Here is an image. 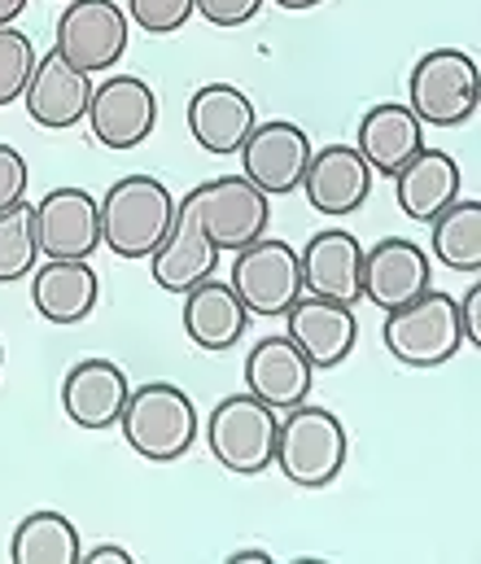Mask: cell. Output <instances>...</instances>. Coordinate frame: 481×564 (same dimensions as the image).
Wrapping results in <instances>:
<instances>
[{"label": "cell", "instance_id": "obj_7", "mask_svg": "<svg viewBox=\"0 0 481 564\" xmlns=\"http://www.w3.org/2000/svg\"><path fill=\"white\" fill-rule=\"evenodd\" d=\"M412 115L434 128H456L478 110V62L460 48H434L412 70Z\"/></svg>", "mask_w": 481, "mask_h": 564}, {"label": "cell", "instance_id": "obj_23", "mask_svg": "<svg viewBox=\"0 0 481 564\" xmlns=\"http://www.w3.org/2000/svg\"><path fill=\"white\" fill-rule=\"evenodd\" d=\"M245 324H250V311L228 281L210 276L184 293V333L201 350H232L245 337Z\"/></svg>", "mask_w": 481, "mask_h": 564}, {"label": "cell", "instance_id": "obj_12", "mask_svg": "<svg viewBox=\"0 0 481 564\" xmlns=\"http://www.w3.org/2000/svg\"><path fill=\"white\" fill-rule=\"evenodd\" d=\"M241 162H245V180L259 184L263 193H294L303 188V175H307V162H311V141L298 123H263L254 128L245 144L237 149Z\"/></svg>", "mask_w": 481, "mask_h": 564}, {"label": "cell", "instance_id": "obj_4", "mask_svg": "<svg viewBox=\"0 0 481 564\" xmlns=\"http://www.w3.org/2000/svg\"><path fill=\"white\" fill-rule=\"evenodd\" d=\"M119 424H123L128 446L154 464H171V459L188 455V446L197 442V408L171 381H150V386L132 390Z\"/></svg>", "mask_w": 481, "mask_h": 564}, {"label": "cell", "instance_id": "obj_18", "mask_svg": "<svg viewBox=\"0 0 481 564\" xmlns=\"http://www.w3.org/2000/svg\"><path fill=\"white\" fill-rule=\"evenodd\" d=\"M425 289H429V259L416 241L385 237L372 250H363V297H372L381 311H398Z\"/></svg>", "mask_w": 481, "mask_h": 564}, {"label": "cell", "instance_id": "obj_38", "mask_svg": "<svg viewBox=\"0 0 481 564\" xmlns=\"http://www.w3.org/2000/svg\"><path fill=\"white\" fill-rule=\"evenodd\" d=\"M0 364H4V346H0Z\"/></svg>", "mask_w": 481, "mask_h": 564}, {"label": "cell", "instance_id": "obj_1", "mask_svg": "<svg viewBox=\"0 0 481 564\" xmlns=\"http://www.w3.org/2000/svg\"><path fill=\"white\" fill-rule=\"evenodd\" d=\"M175 224V197L154 175H123L101 202V246L119 259H150Z\"/></svg>", "mask_w": 481, "mask_h": 564}, {"label": "cell", "instance_id": "obj_16", "mask_svg": "<svg viewBox=\"0 0 481 564\" xmlns=\"http://www.w3.org/2000/svg\"><path fill=\"white\" fill-rule=\"evenodd\" d=\"M298 272H303V289L311 297L354 306L363 297V246L341 228L316 232L307 241V250L298 254Z\"/></svg>", "mask_w": 481, "mask_h": 564}, {"label": "cell", "instance_id": "obj_26", "mask_svg": "<svg viewBox=\"0 0 481 564\" xmlns=\"http://www.w3.org/2000/svg\"><path fill=\"white\" fill-rule=\"evenodd\" d=\"M79 534L62 512H31L13 530L9 561L13 564H79Z\"/></svg>", "mask_w": 481, "mask_h": 564}, {"label": "cell", "instance_id": "obj_27", "mask_svg": "<svg viewBox=\"0 0 481 564\" xmlns=\"http://www.w3.org/2000/svg\"><path fill=\"white\" fill-rule=\"evenodd\" d=\"M434 254L451 272H481V202H451L434 219Z\"/></svg>", "mask_w": 481, "mask_h": 564}, {"label": "cell", "instance_id": "obj_35", "mask_svg": "<svg viewBox=\"0 0 481 564\" xmlns=\"http://www.w3.org/2000/svg\"><path fill=\"white\" fill-rule=\"evenodd\" d=\"M22 9H26V0H0V26H9Z\"/></svg>", "mask_w": 481, "mask_h": 564}, {"label": "cell", "instance_id": "obj_11", "mask_svg": "<svg viewBox=\"0 0 481 564\" xmlns=\"http://www.w3.org/2000/svg\"><path fill=\"white\" fill-rule=\"evenodd\" d=\"M88 123H92V137L106 149H136L158 123V97L145 79L114 75L101 88H92Z\"/></svg>", "mask_w": 481, "mask_h": 564}, {"label": "cell", "instance_id": "obj_3", "mask_svg": "<svg viewBox=\"0 0 481 564\" xmlns=\"http://www.w3.org/2000/svg\"><path fill=\"white\" fill-rule=\"evenodd\" d=\"M385 350L407 368H438L451 364L464 346L460 333V306L442 289H425L420 297L403 302L398 311H385Z\"/></svg>", "mask_w": 481, "mask_h": 564}, {"label": "cell", "instance_id": "obj_28", "mask_svg": "<svg viewBox=\"0 0 481 564\" xmlns=\"http://www.w3.org/2000/svg\"><path fill=\"white\" fill-rule=\"evenodd\" d=\"M35 254H40V246H35V206L18 202V206L0 210V284L31 276Z\"/></svg>", "mask_w": 481, "mask_h": 564}, {"label": "cell", "instance_id": "obj_14", "mask_svg": "<svg viewBox=\"0 0 481 564\" xmlns=\"http://www.w3.org/2000/svg\"><path fill=\"white\" fill-rule=\"evenodd\" d=\"M307 202L320 215H354L372 193V166L354 144H324L311 149L307 175H303Z\"/></svg>", "mask_w": 481, "mask_h": 564}, {"label": "cell", "instance_id": "obj_8", "mask_svg": "<svg viewBox=\"0 0 481 564\" xmlns=\"http://www.w3.org/2000/svg\"><path fill=\"white\" fill-rule=\"evenodd\" d=\"M232 289L245 302L250 315H285L303 297V272L298 254L285 241H250L232 259Z\"/></svg>", "mask_w": 481, "mask_h": 564}, {"label": "cell", "instance_id": "obj_25", "mask_svg": "<svg viewBox=\"0 0 481 564\" xmlns=\"http://www.w3.org/2000/svg\"><path fill=\"white\" fill-rule=\"evenodd\" d=\"M97 272L88 259H48L35 281H31V302L48 324H79L97 306Z\"/></svg>", "mask_w": 481, "mask_h": 564}, {"label": "cell", "instance_id": "obj_17", "mask_svg": "<svg viewBox=\"0 0 481 564\" xmlns=\"http://www.w3.org/2000/svg\"><path fill=\"white\" fill-rule=\"evenodd\" d=\"M311 381H316V368L289 337H263L245 355V390L254 399H263L267 408H276V412L281 408L289 412V408L307 403Z\"/></svg>", "mask_w": 481, "mask_h": 564}, {"label": "cell", "instance_id": "obj_19", "mask_svg": "<svg viewBox=\"0 0 481 564\" xmlns=\"http://www.w3.org/2000/svg\"><path fill=\"white\" fill-rule=\"evenodd\" d=\"M128 377L110 359H79L62 381V408L79 429H110L128 408Z\"/></svg>", "mask_w": 481, "mask_h": 564}, {"label": "cell", "instance_id": "obj_37", "mask_svg": "<svg viewBox=\"0 0 481 564\" xmlns=\"http://www.w3.org/2000/svg\"><path fill=\"white\" fill-rule=\"evenodd\" d=\"M276 4H281V9H316L320 0H276Z\"/></svg>", "mask_w": 481, "mask_h": 564}, {"label": "cell", "instance_id": "obj_29", "mask_svg": "<svg viewBox=\"0 0 481 564\" xmlns=\"http://www.w3.org/2000/svg\"><path fill=\"white\" fill-rule=\"evenodd\" d=\"M31 70H35V48L22 31L13 26H0V106L18 101L31 84Z\"/></svg>", "mask_w": 481, "mask_h": 564}, {"label": "cell", "instance_id": "obj_34", "mask_svg": "<svg viewBox=\"0 0 481 564\" xmlns=\"http://www.w3.org/2000/svg\"><path fill=\"white\" fill-rule=\"evenodd\" d=\"M84 564H128L132 561V552H123V547H92L88 556H79Z\"/></svg>", "mask_w": 481, "mask_h": 564}, {"label": "cell", "instance_id": "obj_22", "mask_svg": "<svg viewBox=\"0 0 481 564\" xmlns=\"http://www.w3.org/2000/svg\"><path fill=\"white\" fill-rule=\"evenodd\" d=\"M460 166L451 153L442 149H420L398 175H394V193L407 219L416 224H434L456 197H460Z\"/></svg>", "mask_w": 481, "mask_h": 564}, {"label": "cell", "instance_id": "obj_10", "mask_svg": "<svg viewBox=\"0 0 481 564\" xmlns=\"http://www.w3.org/2000/svg\"><path fill=\"white\" fill-rule=\"evenodd\" d=\"M35 246L44 259H88L101 250V202L84 188H53L35 206Z\"/></svg>", "mask_w": 481, "mask_h": 564}, {"label": "cell", "instance_id": "obj_32", "mask_svg": "<svg viewBox=\"0 0 481 564\" xmlns=\"http://www.w3.org/2000/svg\"><path fill=\"white\" fill-rule=\"evenodd\" d=\"M263 0H193V9L215 26H241L259 13Z\"/></svg>", "mask_w": 481, "mask_h": 564}, {"label": "cell", "instance_id": "obj_9", "mask_svg": "<svg viewBox=\"0 0 481 564\" xmlns=\"http://www.w3.org/2000/svg\"><path fill=\"white\" fill-rule=\"evenodd\" d=\"M128 48V13L114 0H70L57 18V53L75 70H110Z\"/></svg>", "mask_w": 481, "mask_h": 564}, {"label": "cell", "instance_id": "obj_24", "mask_svg": "<svg viewBox=\"0 0 481 564\" xmlns=\"http://www.w3.org/2000/svg\"><path fill=\"white\" fill-rule=\"evenodd\" d=\"M354 149L363 153V162L381 175H398L420 149H425V132H420V119L407 110V106H372L363 119H359V137Z\"/></svg>", "mask_w": 481, "mask_h": 564}, {"label": "cell", "instance_id": "obj_21", "mask_svg": "<svg viewBox=\"0 0 481 564\" xmlns=\"http://www.w3.org/2000/svg\"><path fill=\"white\" fill-rule=\"evenodd\" d=\"M188 132L210 153H237L254 132V101L232 84H206L188 101Z\"/></svg>", "mask_w": 481, "mask_h": 564}, {"label": "cell", "instance_id": "obj_36", "mask_svg": "<svg viewBox=\"0 0 481 564\" xmlns=\"http://www.w3.org/2000/svg\"><path fill=\"white\" fill-rule=\"evenodd\" d=\"M228 561H237V564H245V561H267V552H232Z\"/></svg>", "mask_w": 481, "mask_h": 564}, {"label": "cell", "instance_id": "obj_31", "mask_svg": "<svg viewBox=\"0 0 481 564\" xmlns=\"http://www.w3.org/2000/svg\"><path fill=\"white\" fill-rule=\"evenodd\" d=\"M26 193V162L13 144H0V210L18 206Z\"/></svg>", "mask_w": 481, "mask_h": 564}, {"label": "cell", "instance_id": "obj_5", "mask_svg": "<svg viewBox=\"0 0 481 564\" xmlns=\"http://www.w3.org/2000/svg\"><path fill=\"white\" fill-rule=\"evenodd\" d=\"M276 408H267L263 399L254 394H232L223 399L210 421H206V442H210V455L228 468V473H241V477H259L263 468H272L276 459Z\"/></svg>", "mask_w": 481, "mask_h": 564}, {"label": "cell", "instance_id": "obj_15", "mask_svg": "<svg viewBox=\"0 0 481 564\" xmlns=\"http://www.w3.org/2000/svg\"><path fill=\"white\" fill-rule=\"evenodd\" d=\"M22 97H26V115H31L40 128L62 132V128H75V123L88 115V106H92V79H88V70H75V66L53 48V53H44V57L35 62L31 84H26Z\"/></svg>", "mask_w": 481, "mask_h": 564}, {"label": "cell", "instance_id": "obj_2", "mask_svg": "<svg viewBox=\"0 0 481 564\" xmlns=\"http://www.w3.org/2000/svg\"><path fill=\"white\" fill-rule=\"evenodd\" d=\"M346 424L337 421L328 408H289V416L276 429V459L285 481H294L298 490H324L341 477L346 468Z\"/></svg>", "mask_w": 481, "mask_h": 564}, {"label": "cell", "instance_id": "obj_33", "mask_svg": "<svg viewBox=\"0 0 481 564\" xmlns=\"http://www.w3.org/2000/svg\"><path fill=\"white\" fill-rule=\"evenodd\" d=\"M456 306H460V333H464V341L481 346V284H473L464 293V302H456Z\"/></svg>", "mask_w": 481, "mask_h": 564}, {"label": "cell", "instance_id": "obj_30", "mask_svg": "<svg viewBox=\"0 0 481 564\" xmlns=\"http://www.w3.org/2000/svg\"><path fill=\"white\" fill-rule=\"evenodd\" d=\"M128 13L150 35H175L193 18V0H128Z\"/></svg>", "mask_w": 481, "mask_h": 564}, {"label": "cell", "instance_id": "obj_13", "mask_svg": "<svg viewBox=\"0 0 481 564\" xmlns=\"http://www.w3.org/2000/svg\"><path fill=\"white\" fill-rule=\"evenodd\" d=\"M289 324V341L311 359V368H337L350 359L354 341H359V324H354V306L328 302V297H298L285 311Z\"/></svg>", "mask_w": 481, "mask_h": 564}, {"label": "cell", "instance_id": "obj_6", "mask_svg": "<svg viewBox=\"0 0 481 564\" xmlns=\"http://www.w3.org/2000/svg\"><path fill=\"white\" fill-rule=\"evenodd\" d=\"M184 206L193 210L197 228L219 246V250H241L250 241H259L267 232V193L259 184H250L245 175H219L197 184Z\"/></svg>", "mask_w": 481, "mask_h": 564}, {"label": "cell", "instance_id": "obj_20", "mask_svg": "<svg viewBox=\"0 0 481 564\" xmlns=\"http://www.w3.org/2000/svg\"><path fill=\"white\" fill-rule=\"evenodd\" d=\"M215 263H219V246L197 228L193 210L179 202L166 241L150 254L154 284L166 289V293H188V289H197L201 281L215 276Z\"/></svg>", "mask_w": 481, "mask_h": 564}]
</instances>
